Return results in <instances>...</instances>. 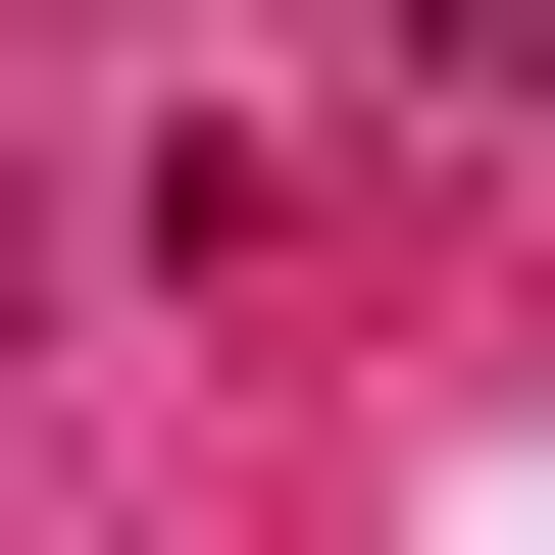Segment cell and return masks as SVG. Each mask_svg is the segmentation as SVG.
Returning <instances> with one entry per match:
<instances>
[{
	"label": "cell",
	"mask_w": 555,
	"mask_h": 555,
	"mask_svg": "<svg viewBox=\"0 0 555 555\" xmlns=\"http://www.w3.org/2000/svg\"><path fill=\"white\" fill-rule=\"evenodd\" d=\"M404 102H555V0H404Z\"/></svg>",
	"instance_id": "cell-1"
}]
</instances>
